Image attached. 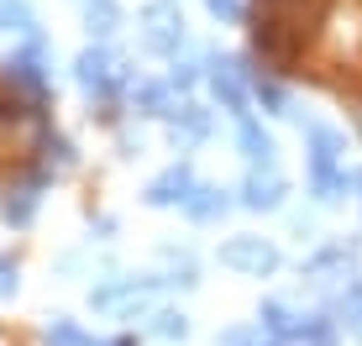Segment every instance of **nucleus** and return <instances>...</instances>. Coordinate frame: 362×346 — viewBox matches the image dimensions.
Here are the masks:
<instances>
[{
  "mask_svg": "<svg viewBox=\"0 0 362 346\" xmlns=\"http://www.w3.org/2000/svg\"><path fill=\"white\" fill-rule=\"evenodd\" d=\"M32 210H37V184H21V189H16V200H6V215L16 220V226H27V220H32Z\"/></svg>",
  "mask_w": 362,
  "mask_h": 346,
  "instance_id": "obj_10",
  "label": "nucleus"
},
{
  "mask_svg": "<svg viewBox=\"0 0 362 346\" xmlns=\"http://www.w3.org/2000/svg\"><path fill=\"white\" fill-rule=\"evenodd\" d=\"M189 210H194V215H221L226 200H221L216 189H194V194H189Z\"/></svg>",
  "mask_w": 362,
  "mask_h": 346,
  "instance_id": "obj_12",
  "label": "nucleus"
},
{
  "mask_svg": "<svg viewBox=\"0 0 362 346\" xmlns=\"http://www.w3.org/2000/svg\"><path fill=\"white\" fill-rule=\"evenodd\" d=\"M216 346H273V336L263 326H236V330H226V336H216Z\"/></svg>",
  "mask_w": 362,
  "mask_h": 346,
  "instance_id": "obj_8",
  "label": "nucleus"
},
{
  "mask_svg": "<svg viewBox=\"0 0 362 346\" xmlns=\"http://www.w3.org/2000/svg\"><path fill=\"white\" fill-rule=\"evenodd\" d=\"M79 84H84V90H95V95H110L121 84V58L116 53H100V47H95V53H84L79 58Z\"/></svg>",
  "mask_w": 362,
  "mask_h": 346,
  "instance_id": "obj_3",
  "label": "nucleus"
},
{
  "mask_svg": "<svg viewBox=\"0 0 362 346\" xmlns=\"http://www.w3.org/2000/svg\"><path fill=\"white\" fill-rule=\"evenodd\" d=\"M242 147H247V157H252V163H268V153H273V142L252 126V121H242Z\"/></svg>",
  "mask_w": 362,
  "mask_h": 346,
  "instance_id": "obj_11",
  "label": "nucleus"
},
{
  "mask_svg": "<svg viewBox=\"0 0 362 346\" xmlns=\"http://www.w3.org/2000/svg\"><path fill=\"white\" fill-rule=\"evenodd\" d=\"M205 6H210V11H216V16H226V21H231V16H236V11H242V0H205Z\"/></svg>",
  "mask_w": 362,
  "mask_h": 346,
  "instance_id": "obj_17",
  "label": "nucleus"
},
{
  "mask_svg": "<svg viewBox=\"0 0 362 346\" xmlns=\"http://www.w3.org/2000/svg\"><path fill=\"white\" fill-rule=\"evenodd\" d=\"M0 294H16V263L0 257Z\"/></svg>",
  "mask_w": 362,
  "mask_h": 346,
  "instance_id": "obj_16",
  "label": "nucleus"
},
{
  "mask_svg": "<svg viewBox=\"0 0 362 346\" xmlns=\"http://www.w3.org/2000/svg\"><path fill=\"white\" fill-rule=\"evenodd\" d=\"M310 147H315V153H310V168H315V189L326 194V200H336V184H341V142H336V131H326L320 126L315 137H310Z\"/></svg>",
  "mask_w": 362,
  "mask_h": 346,
  "instance_id": "obj_1",
  "label": "nucleus"
},
{
  "mask_svg": "<svg viewBox=\"0 0 362 346\" xmlns=\"http://www.w3.org/2000/svg\"><path fill=\"white\" fill-rule=\"evenodd\" d=\"M210 84H216V95H221V100H226L231 110H242V68H236L231 58L210 64Z\"/></svg>",
  "mask_w": 362,
  "mask_h": 346,
  "instance_id": "obj_6",
  "label": "nucleus"
},
{
  "mask_svg": "<svg viewBox=\"0 0 362 346\" xmlns=\"http://www.w3.org/2000/svg\"><path fill=\"white\" fill-rule=\"evenodd\" d=\"M47 346H90V341H84L69 320H53V326H47Z\"/></svg>",
  "mask_w": 362,
  "mask_h": 346,
  "instance_id": "obj_13",
  "label": "nucleus"
},
{
  "mask_svg": "<svg viewBox=\"0 0 362 346\" xmlns=\"http://www.w3.org/2000/svg\"><path fill=\"white\" fill-rule=\"evenodd\" d=\"M147 200L153 205H173V200L189 205V168H168L163 179H153L147 184Z\"/></svg>",
  "mask_w": 362,
  "mask_h": 346,
  "instance_id": "obj_5",
  "label": "nucleus"
},
{
  "mask_svg": "<svg viewBox=\"0 0 362 346\" xmlns=\"http://www.w3.org/2000/svg\"><path fill=\"white\" fill-rule=\"evenodd\" d=\"M147 47H158V53H173V47H179V37H184V21L179 16H173V11L168 6H153V11H147Z\"/></svg>",
  "mask_w": 362,
  "mask_h": 346,
  "instance_id": "obj_4",
  "label": "nucleus"
},
{
  "mask_svg": "<svg viewBox=\"0 0 362 346\" xmlns=\"http://www.w3.org/2000/svg\"><path fill=\"white\" fill-rule=\"evenodd\" d=\"M221 263H226V268H242V273H268V268L279 263V252H273L268 241H257V237H236L226 252H221Z\"/></svg>",
  "mask_w": 362,
  "mask_h": 346,
  "instance_id": "obj_2",
  "label": "nucleus"
},
{
  "mask_svg": "<svg viewBox=\"0 0 362 346\" xmlns=\"http://www.w3.org/2000/svg\"><path fill=\"white\" fill-rule=\"evenodd\" d=\"M90 27H95V32H110V27H116V6H110V0H90Z\"/></svg>",
  "mask_w": 362,
  "mask_h": 346,
  "instance_id": "obj_15",
  "label": "nucleus"
},
{
  "mask_svg": "<svg viewBox=\"0 0 362 346\" xmlns=\"http://www.w3.org/2000/svg\"><path fill=\"white\" fill-rule=\"evenodd\" d=\"M289 346H331V330L320 326V320H315V326H299Z\"/></svg>",
  "mask_w": 362,
  "mask_h": 346,
  "instance_id": "obj_14",
  "label": "nucleus"
},
{
  "mask_svg": "<svg viewBox=\"0 0 362 346\" xmlns=\"http://www.w3.org/2000/svg\"><path fill=\"white\" fill-rule=\"evenodd\" d=\"M279 194H284V184H279V173H252V179H247V194L242 200L252 205V210H263V205H279Z\"/></svg>",
  "mask_w": 362,
  "mask_h": 346,
  "instance_id": "obj_7",
  "label": "nucleus"
},
{
  "mask_svg": "<svg viewBox=\"0 0 362 346\" xmlns=\"http://www.w3.org/2000/svg\"><path fill=\"white\" fill-rule=\"evenodd\" d=\"M6 73H11L16 84H27V90H42V68H37V58H32V53L11 58V64H6Z\"/></svg>",
  "mask_w": 362,
  "mask_h": 346,
  "instance_id": "obj_9",
  "label": "nucleus"
}]
</instances>
